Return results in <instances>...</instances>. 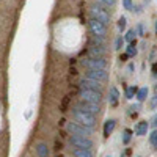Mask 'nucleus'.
<instances>
[{
	"label": "nucleus",
	"mask_w": 157,
	"mask_h": 157,
	"mask_svg": "<svg viewBox=\"0 0 157 157\" xmlns=\"http://www.w3.org/2000/svg\"><path fill=\"white\" fill-rule=\"evenodd\" d=\"M72 118H74V121L78 123V124H82L85 127H91V129H94V126L98 124V116L96 115H91L88 112H83L80 109H77L74 107L72 110Z\"/></svg>",
	"instance_id": "obj_1"
},
{
	"label": "nucleus",
	"mask_w": 157,
	"mask_h": 157,
	"mask_svg": "<svg viewBox=\"0 0 157 157\" xmlns=\"http://www.w3.org/2000/svg\"><path fill=\"white\" fill-rule=\"evenodd\" d=\"M80 64L86 69H105L109 71L110 64L105 58H93V57H86L83 60H80Z\"/></svg>",
	"instance_id": "obj_2"
},
{
	"label": "nucleus",
	"mask_w": 157,
	"mask_h": 157,
	"mask_svg": "<svg viewBox=\"0 0 157 157\" xmlns=\"http://www.w3.org/2000/svg\"><path fill=\"white\" fill-rule=\"evenodd\" d=\"M66 130H68L71 135H80V137H90V135L94 134V129L85 127V126L78 124V123H75V121L66 123Z\"/></svg>",
	"instance_id": "obj_3"
},
{
	"label": "nucleus",
	"mask_w": 157,
	"mask_h": 157,
	"mask_svg": "<svg viewBox=\"0 0 157 157\" xmlns=\"http://www.w3.org/2000/svg\"><path fill=\"white\" fill-rule=\"evenodd\" d=\"M90 16H91V19H96V21L105 24V25H109L110 24V19H112L110 13L105 8L98 6V5H93V6L90 8Z\"/></svg>",
	"instance_id": "obj_4"
},
{
	"label": "nucleus",
	"mask_w": 157,
	"mask_h": 157,
	"mask_svg": "<svg viewBox=\"0 0 157 157\" xmlns=\"http://www.w3.org/2000/svg\"><path fill=\"white\" fill-rule=\"evenodd\" d=\"M78 98L86 102H94V104H102L104 101V94L101 91H94V90H78Z\"/></svg>",
	"instance_id": "obj_5"
},
{
	"label": "nucleus",
	"mask_w": 157,
	"mask_h": 157,
	"mask_svg": "<svg viewBox=\"0 0 157 157\" xmlns=\"http://www.w3.org/2000/svg\"><path fill=\"white\" fill-rule=\"evenodd\" d=\"M69 143L74 148H83V149H93L94 143L90 137H80V135H71Z\"/></svg>",
	"instance_id": "obj_6"
},
{
	"label": "nucleus",
	"mask_w": 157,
	"mask_h": 157,
	"mask_svg": "<svg viewBox=\"0 0 157 157\" xmlns=\"http://www.w3.org/2000/svg\"><path fill=\"white\" fill-rule=\"evenodd\" d=\"M88 29H90V32H91L93 36H101V38L107 36V25L96 21V19H90L88 21Z\"/></svg>",
	"instance_id": "obj_7"
},
{
	"label": "nucleus",
	"mask_w": 157,
	"mask_h": 157,
	"mask_svg": "<svg viewBox=\"0 0 157 157\" xmlns=\"http://www.w3.org/2000/svg\"><path fill=\"white\" fill-rule=\"evenodd\" d=\"M85 77L91 78V80L101 82V83H105L109 80V71H105V69H86Z\"/></svg>",
	"instance_id": "obj_8"
},
{
	"label": "nucleus",
	"mask_w": 157,
	"mask_h": 157,
	"mask_svg": "<svg viewBox=\"0 0 157 157\" xmlns=\"http://www.w3.org/2000/svg\"><path fill=\"white\" fill-rule=\"evenodd\" d=\"M75 107L77 109H80V110H83V112H88V113H91V115H96V116H99V113H101V104H94V102H86V101H78L77 104H75Z\"/></svg>",
	"instance_id": "obj_9"
},
{
	"label": "nucleus",
	"mask_w": 157,
	"mask_h": 157,
	"mask_svg": "<svg viewBox=\"0 0 157 157\" xmlns=\"http://www.w3.org/2000/svg\"><path fill=\"white\" fill-rule=\"evenodd\" d=\"M78 90H94V91H101L102 93V83L83 77L80 80V83H78Z\"/></svg>",
	"instance_id": "obj_10"
},
{
	"label": "nucleus",
	"mask_w": 157,
	"mask_h": 157,
	"mask_svg": "<svg viewBox=\"0 0 157 157\" xmlns=\"http://www.w3.org/2000/svg\"><path fill=\"white\" fill-rule=\"evenodd\" d=\"M107 54L105 46H99V44H91L88 47V57L93 58H104V55Z\"/></svg>",
	"instance_id": "obj_11"
},
{
	"label": "nucleus",
	"mask_w": 157,
	"mask_h": 157,
	"mask_svg": "<svg viewBox=\"0 0 157 157\" xmlns=\"http://www.w3.org/2000/svg\"><path fill=\"white\" fill-rule=\"evenodd\" d=\"M148 129H149V123L148 121H140L135 124V135L138 137H145L148 135Z\"/></svg>",
	"instance_id": "obj_12"
},
{
	"label": "nucleus",
	"mask_w": 157,
	"mask_h": 157,
	"mask_svg": "<svg viewBox=\"0 0 157 157\" xmlns=\"http://www.w3.org/2000/svg\"><path fill=\"white\" fill-rule=\"evenodd\" d=\"M35 151H36V155L38 157H49L50 155V149L46 143H38L35 146Z\"/></svg>",
	"instance_id": "obj_13"
},
{
	"label": "nucleus",
	"mask_w": 157,
	"mask_h": 157,
	"mask_svg": "<svg viewBox=\"0 0 157 157\" xmlns=\"http://www.w3.org/2000/svg\"><path fill=\"white\" fill-rule=\"evenodd\" d=\"M118 99H120V91H118L116 86H112L110 91H109V102H110L112 107H115L118 104Z\"/></svg>",
	"instance_id": "obj_14"
},
{
	"label": "nucleus",
	"mask_w": 157,
	"mask_h": 157,
	"mask_svg": "<svg viewBox=\"0 0 157 157\" xmlns=\"http://www.w3.org/2000/svg\"><path fill=\"white\" fill-rule=\"evenodd\" d=\"M115 127H116V121L115 120H107L105 123H104V137L109 138L110 134L115 130Z\"/></svg>",
	"instance_id": "obj_15"
},
{
	"label": "nucleus",
	"mask_w": 157,
	"mask_h": 157,
	"mask_svg": "<svg viewBox=\"0 0 157 157\" xmlns=\"http://www.w3.org/2000/svg\"><path fill=\"white\" fill-rule=\"evenodd\" d=\"M72 155L74 157H94L93 149H83V148H74Z\"/></svg>",
	"instance_id": "obj_16"
},
{
	"label": "nucleus",
	"mask_w": 157,
	"mask_h": 157,
	"mask_svg": "<svg viewBox=\"0 0 157 157\" xmlns=\"http://www.w3.org/2000/svg\"><path fill=\"white\" fill-rule=\"evenodd\" d=\"M148 94H149V88L148 86H143V88H138V91H137V101L141 104L143 101H146L148 99Z\"/></svg>",
	"instance_id": "obj_17"
},
{
	"label": "nucleus",
	"mask_w": 157,
	"mask_h": 157,
	"mask_svg": "<svg viewBox=\"0 0 157 157\" xmlns=\"http://www.w3.org/2000/svg\"><path fill=\"white\" fill-rule=\"evenodd\" d=\"M137 91H138V88H137L135 85H130V86H127V88H126V99L132 101V99L137 96Z\"/></svg>",
	"instance_id": "obj_18"
},
{
	"label": "nucleus",
	"mask_w": 157,
	"mask_h": 157,
	"mask_svg": "<svg viewBox=\"0 0 157 157\" xmlns=\"http://www.w3.org/2000/svg\"><path fill=\"white\" fill-rule=\"evenodd\" d=\"M135 38H137L135 29H130V30H127V33H126V36H124V41L130 44V43H135Z\"/></svg>",
	"instance_id": "obj_19"
},
{
	"label": "nucleus",
	"mask_w": 157,
	"mask_h": 157,
	"mask_svg": "<svg viewBox=\"0 0 157 157\" xmlns=\"http://www.w3.org/2000/svg\"><path fill=\"white\" fill-rule=\"evenodd\" d=\"M126 54H127L129 57H135V55L138 54V49H137V43H130V44L127 46V49H126Z\"/></svg>",
	"instance_id": "obj_20"
},
{
	"label": "nucleus",
	"mask_w": 157,
	"mask_h": 157,
	"mask_svg": "<svg viewBox=\"0 0 157 157\" xmlns=\"http://www.w3.org/2000/svg\"><path fill=\"white\" fill-rule=\"evenodd\" d=\"M130 138H132V130H130V129H124V130H123V134H121V140H123V143H124V145H129Z\"/></svg>",
	"instance_id": "obj_21"
},
{
	"label": "nucleus",
	"mask_w": 157,
	"mask_h": 157,
	"mask_svg": "<svg viewBox=\"0 0 157 157\" xmlns=\"http://www.w3.org/2000/svg\"><path fill=\"white\" fill-rule=\"evenodd\" d=\"M149 143H151L152 149H157V129H154L149 134Z\"/></svg>",
	"instance_id": "obj_22"
},
{
	"label": "nucleus",
	"mask_w": 157,
	"mask_h": 157,
	"mask_svg": "<svg viewBox=\"0 0 157 157\" xmlns=\"http://www.w3.org/2000/svg\"><path fill=\"white\" fill-rule=\"evenodd\" d=\"M126 25H127V19L124 16H121L120 19H118V29H120V32H123L126 29Z\"/></svg>",
	"instance_id": "obj_23"
},
{
	"label": "nucleus",
	"mask_w": 157,
	"mask_h": 157,
	"mask_svg": "<svg viewBox=\"0 0 157 157\" xmlns=\"http://www.w3.org/2000/svg\"><path fill=\"white\" fill-rule=\"evenodd\" d=\"M124 43H126L124 38H123V36H118L116 41H115V49H116V50H121V47L124 46Z\"/></svg>",
	"instance_id": "obj_24"
},
{
	"label": "nucleus",
	"mask_w": 157,
	"mask_h": 157,
	"mask_svg": "<svg viewBox=\"0 0 157 157\" xmlns=\"http://www.w3.org/2000/svg\"><path fill=\"white\" fill-rule=\"evenodd\" d=\"M123 6H124V10H127V11H132L134 2H132V0H123Z\"/></svg>",
	"instance_id": "obj_25"
},
{
	"label": "nucleus",
	"mask_w": 157,
	"mask_h": 157,
	"mask_svg": "<svg viewBox=\"0 0 157 157\" xmlns=\"http://www.w3.org/2000/svg\"><path fill=\"white\" fill-rule=\"evenodd\" d=\"M98 2H101L102 5H105V6H113L116 3V0H98Z\"/></svg>",
	"instance_id": "obj_26"
},
{
	"label": "nucleus",
	"mask_w": 157,
	"mask_h": 157,
	"mask_svg": "<svg viewBox=\"0 0 157 157\" xmlns=\"http://www.w3.org/2000/svg\"><path fill=\"white\" fill-rule=\"evenodd\" d=\"M149 107H151V110H155V109H157V94H154V96H152Z\"/></svg>",
	"instance_id": "obj_27"
},
{
	"label": "nucleus",
	"mask_w": 157,
	"mask_h": 157,
	"mask_svg": "<svg viewBox=\"0 0 157 157\" xmlns=\"http://www.w3.org/2000/svg\"><path fill=\"white\" fill-rule=\"evenodd\" d=\"M137 35H140V36H145V30H143V24H138L137 25Z\"/></svg>",
	"instance_id": "obj_28"
},
{
	"label": "nucleus",
	"mask_w": 157,
	"mask_h": 157,
	"mask_svg": "<svg viewBox=\"0 0 157 157\" xmlns=\"http://www.w3.org/2000/svg\"><path fill=\"white\" fill-rule=\"evenodd\" d=\"M149 124H151L154 129H157V113L152 116V120H151V123H149Z\"/></svg>",
	"instance_id": "obj_29"
},
{
	"label": "nucleus",
	"mask_w": 157,
	"mask_h": 157,
	"mask_svg": "<svg viewBox=\"0 0 157 157\" xmlns=\"http://www.w3.org/2000/svg\"><path fill=\"white\" fill-rule=\"evenodd\" d=\"M140 107H141V105H140V102H138V104H134V105H130V109H129V110H132V112H135V113H137V110H140Z\"/></svg>",
	"instance_id": "obj_30"
},
{
	"label": "nucleus",
	"mask_w": 157,
	"mask_h": 157,
	"mask_svg": "<svg viewBox=\"0 0 157 157\" xmlns=\"http://www.w3.org/2000/svg\"><path fill=\"white\" fill-rule=\"evenodd\" d=\"M152 75H154V77H157V63H154V64H152Z\"/></svg>",
	"instance_id": "obj_31"
},
{
	"label": "nucleus",
	"mask_w": 157,
	"mask_h": 157,
	"mask_svg": "<svg viewBox=\"0 0 157 157\" xmlns=\"http://www.w3.org/2000/svg\"><path fill=\"white\" fill-rule=\"evenodd\" d=\"M127 58H129V55H127V54H123V55L120 57V60H121V61H126Z\"/></svg>",
	"instance_id": "obj_32"
},
{
	"label": "nucleus",
	"mask_w": 157,
	"mask_h": 157,
	"mask_svg": "<svg viewBox=\"0 0 157 157\" xmlns=\"http://www.w3.org/2000/svg\"><path fill=\"white\" fill-rule=\"evenodd\" d=\"M154 94H157V83H155V86H154Z\"/></svg>",
	"instance_id": "obj_33"
},
{
	"label": "nucleus",
	"mask_w": 157,
	"mask_h": 157,
	"mask_svg": "<svg viewBox=\"0 0 157 157\" xmlns=\"http://www.w3.org/2000/svg\"><path fill=\"white\" fill-rule=\"evenodd\" d=\"M155 35H157V21H155Z\"/></svg>",
	"instance_id": "obj_34"
},
{
	"label": "nucleus",
	"mask_w": 157,
	"mask_h": 157,
	"mask_svg": "<svg viewBox=\"0 0 157 157\" xmlns=\"http://www.w3.org/2000/svg\"><path fill=\"white\" fill-rule=\"evenodd\" d=\"M120 157H126V152H124V154H121V155H120Z\"/></svg>",
	"instance_id": "obj_35"
},
{
	"label": "nucleus",
	"mask_w": 157,
	"mask_h": 157,
	"mask_svg": "<svg viewBox=\"0 0 157 157\" xmlns=\"http://www.w3.org/2000/svg\"><path fill=\"white\" fill-rule=\"evenodd\" d=\"M135 157H141V155H135Z\"/></svg>",
	"instance_id": "obj_36"
},
{
	"label": "nucleus",
	"mask_w": 157,
	"mask_h": 157,
	"mask_svg": "<svg viewBox=\"0 0 157 157\" xmlns=\"http://www.w3.org/2000/svg\"><path fill=\"white\" fill-rule=\"evenodd\" d=\"M105 157H112V155H105Z\"/></svg>",
	"instance_id": "obj_37"
}]
</instances>
